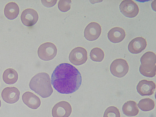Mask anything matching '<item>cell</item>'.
Listing matches in <instances>:
<instances>
[{"label":"cell","instance_id":"8fae6325","mask_svg":"<svg viewBox=\"0 0 156 117\" xmlns=\"http://www.w3.org/2000/svg\"><path fill=\"white\" fill-rule=\"evenodd\" d=\"M156 89V84L153 81L142 80L136 86L137 92L142 96H151L154 94Z\"/></svg>","mask_w":156,"mask_h":117},{"label":"cell","instance_id":"52a82bcc","mask_svg":"<svg viewBox=\"0 0 156 117\" xmlns=\"http://www.w3.org/2000/svg\"><path fill=\"white\" fill-rule=\"evenodd\" d=\"M72 112V107L69 103L61 101L53 107L51 114L53 117H69Z\"/></svg>","mask_w":156,"mask_h":117},{"label":"cell","instance_id":"d4e9b609","mask_svg":"<svg viewBox=\"0 0 156 117\" xmlns=\"http://www.w3.org/2000/svg\"><path fill=\"white\" fill-rule=\"evenodd\" d=\"M1 100H0V108H1Z\"/></svg>","mask_w":156,"mask_h":117},{"label":"cell","instance_id":"ba28073f","mask_svg":"<svg viewBox=\"0 0 156 117\" xmlns=\"http://www.w3.org/2000/svg\"><path fill=\"white\" fill-rule=\"evenodd\" d=\"M101 27L99 23L92 22L86 26L84 31V37L89 41L97 40L101 35Z\"/></svg>","mask_w":156,"mask_h":117},{"label":"cell","instance_id":"5bb4252c","mask_svg":"<svg viewBox=\"0 0 156 117\" xmlns=\"http://www.w3.org/2000/svg\"><path fill=\"white\" fill-rule=\"evenodd\" d=\"M126 33L122 28L115 27L108 31L107 37L110 41L115 44L119 43L123 41L126 37Z\"/></svg>","mask_w":156,"mask_h":117},{"label":"cell","instance_id":"7a4b0ae2","mask_svg":"<svg viewBox=\"0 0 156 117\" xmlns=\"http://www.w3.org/2000/svg\"><path fill=\"white\" fill-rule=\"evenodd\" d=\"M29 86L30 90L43 98L50 97L53 92L50 76L45 72L37 73L33 76Z\"/></svg>","mask_w":156,"mask_h":117},{"label":"cell","instance_id":"3957f363","mask_svg":"<svg viewBox=\"0 0 156 117\" xmlns=\"http://www.w3.org/2000/svg\"><path fill=\"white\" fill-rule=\"evenodd\" d=\"M58 49L55 44L51 42H46L41 44L37 50V54L40 59L44 61H49L56 56Z\"/></svg>","mask_w":156,"mask_h":117},{"label":"cell","instance_id":"30bf717a","mask_svg":"<svg viewBox=\"0 0 156 117\" xmlns=\"http://www.w3.org/2000/svg\"><path fill=\"white\" fill-rule=\"evenodd\" d=\"M20 92L17 88L14 87H6L1 93L2 99L9 104H13L19 101Z\"/></svg>","mask_w":156,"mask_h":117},{"label":"cell","instance_id":"cb8c5ba5","mask_svg":"<svg viewBox=\"0 0 156 117\" xmlns=\"http://www.w3.org/2000/svg\"><path fill=\"white\" fill-rule=\"evenodd\" d=\"M41 3L44 6L47 8H51L54 6L56 4L57 1H44L41 0Z\"/></svg>","mask_w":156,"mask_h":117},{"label":"cell","instance_id":"5b68a950","mask_svg":"<svg viewBox=\"0 0 156 117\" xmlns=\"http://www.w3.org/2000/svg\"><path fill=\"white\" fill-rule=\"evenodd\" d=\"M87 58V51L86 49L82 47H77L73 49L69 54V61L76 66L85 63Z\"/></svg>","mask_w":156,"mask_h":117},{"label":"cell","instance_id":"44dd1931","mask_svg":"<svg viewBox=\"0 0 156 117\" xmlns=\"http://www.w3.org/2000/svg\"><path fill=\"white\" fill-rule=\"evenodd\" d=\"M139 72L143 76L146 77L152 78L155 76L156 65L153 66H147L140 65Z\"/></svg>","mask_w":156,"mask_h":117},{"label":"cell","instance_id":"7c38bea8","mask_svg":"<svg viewBox=\"0 0 156 117\" xmlns=\"http://www.w3.org/2000/svg\"><path fill=\"white\" fill-rule=\"evenodd\" d=\"M147 45V41L145 39L142 37H137L129 42L128 50L132 54H138L144 51Z\"/></svg>","mask_w":156,"mask_h":117},{"label":"cell","instance_id":"8992f818","mask_svg":"<svg viewBox=\"0 0 156 117\" xmlns=\"http://www.w3.org/2000/svg\"><path fill=\"white\" fill-rule=\"evenodd\" d=\"M120 11L127 17L133 18L138 14L139 9L138 5L132 0H124L119 5Z\"/></svg>","mask_w":156,"mask_h":117},{"label":"cell","instance_id":"4fadbf2b","mask_svg":"<svg viewBox=\"0 0 156 117\" xmlns=\"http://www.w3.org/2000/svg\"><path fill=\"white\" fill-rule=\"evenodd\" d=\"M22 99L29 108L33 109H37L41 105V101L40 98L34 93L27 91L23 93Z\"/></svg>","mask_w":156,"mask_h":117},{"label":"cell","instance_id":"7402d4cb","mask_svg":"<svg viewBox=\"0 0 156 117\" xmlns=\"http://www.w3.org/2000/svg\"><path fill=\"white\" fill-rule=\"evenodd\" d=\"M103 117H121L120 112L117 107L110 106L106 109Z\"/></svg>","mask_w":156,"mask_h":117},{"label":"cell","instance_id":"277c9868","mask_svg":"<svg viewBox=\"0 0 156 117\" xmlns=\"http://www.w3.org/2000/svg\"><path fill=\"white\" fill-rule=\"evenodd\" d=\"M129 66L127 62L122 58H117L112 61L110 66V71L114 76L122 78L129 72Z\"/></svg>","mask_w":156,"mask_h":117},{"label":"cell","instance_id":"e0dca14e","mask_svg":"<svg viewBox=\"0 0 156 117\" xmlns=\"http://www.w3.org/2000/svg\"><path fill=\"white\" fill-rule=\"evenodd\" d=\"M2 79L6 84H13L18 80V74L16 71L12 68H8L4 72Z\"/></svg>","mask_w":156,"mask_h":117},{"label":"cell","instance_id":"603a6c76","mask_svg":"<svg viewBox=\"0 0 156 117\" xmlns=\"http://www.w3.org/2000/svg\"><path fill=\"white\" fill-rule=\"evenodd\" d=\"M71 2V0H60L58 3V9L61 12H67L70 9Z\"/></svg>","mask_w":156,"mask_h":117},{"label":"cell","instance_id":"9c48e42d","mask_svg":"<svg viewBox=\"0 0 156 117\" xmlns=\"http://www.w3.org/2000/svg\"><path fill=\"white\" fill-rule=\"evenodd\" d=\"M39 15L37 11L32 8H27L22 12L21 20L22 23L27 27H31L38 21Z\"/></svg>","mask_w":156,"mask_h":117},{"label":"cell","instance_id":"ac0fdd59","mask_svg":"<svg viewBox=\"0 0 156 117\" xmlns=\"http://www.w3.org/2000/svg\"><path fill=\"white\" fill-rule=\"evenodd\" d=\"M140 61L141 65L144 66H154L156 63V54L152 51H147L141 57Z\"/></svg>","mask_w":156,"mask_h":117},{"label":"cell","instance_id":"6da1fadb","mask_svg":"<svg viewBox=\"0 0 156 117\" xmlns=\"http://www.w3.org/2000/svg\"><path fill=\"white\" fill-rule=\"evenodd\" d=\"M81 75L77 68L67 63L60 64L51 75V82L54 89L61 94H72L81 85Z\"/></svg>","mask_w":156,"mask_h":117},{"label":"cell","instance_id":"ffe728a7","mask_svg":"<svg viewBox=\"0 0 156 117\" xmlns=\"http://www.w3.org/2000/svg\"><path fill=\"white\" fill-rule=\"evenodd\" d=\"M90 59L95 62H101L105 57V54L101 48L96 47L91 50L90 53Z\"/></svg>","mask_w":156,"mask_h":117},{"label":"cell","instance_id":"d6986e66","mask_svg":"<svg viewBox=\"0 0 156 117\" xmlns=\"http://www.w3.org/2000/svg\"><path fill=\"white\" fill-rule=\"evenodd\" d=\"M138 106L142 111L147 112L154 109L155 107V102L151 98H144L139 101Z\"/></svg>","mask_w":156,"mask_h":117},{"label":"cell","instance_id":"9a60e30c","mask_svg":"<svg viewBox=\"0 0 156 117\" xmlns=\"http://www.w3.org/2000/svg\"><path fill=\"white\" fill-rule=\"evenodd\" d=\"M20 12L19 5L15 2L8 3L5 7L4 13L8 19L12 20L18 17Z\"/></svg>","mask_w":156,"mask_h":117},{"label":"cell","instance_id":"2e32d148","mask_svg":"<svg viewBox=\"0 0 156 117\" xmlns=\"http://www.w3.org/2000/svg\"><path fill=\"white\" fill-rule=\"evenodd\" d=\"M122 110L123 113L126 116H136L139 114V110L136 103L134 101H129L125 103L122 106Z\"/></svg>","mask_w":156,"mask_h":117}]
</instances>
